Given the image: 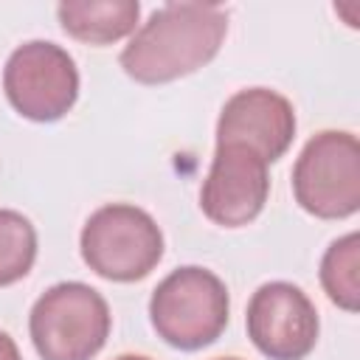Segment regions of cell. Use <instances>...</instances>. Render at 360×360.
<instances>
[{"label": "cell", "instance_id": "6da1fadb", "mask_svg": "<svg viewBox=\"0 0 360 360\" xmlns=\"http://www.w3.org/2000/svg\"><path fill=\"white\" fill-rule=\"evenodd\" d=\"M228 11L217 3H166L129 37L121 68L141 84H166L205 68L222 48Z\"/></svg>", "mask_w": 360, "mask_h": 360}, {"label": "cell", "instance_id": "7a4b0ae2", "mask_svg": "<svg viewBox=\"0 0 360 360\" xmlns=\"http://www.w3.org/2000/svg\"><path fill=\"white\" fill-rule=\"evenodd\" d=\"M231 298L225 281L200 264L172 270L149 298V321L169 346L197 352L228 326Z\"/></svg>", "mask_w": 360, "mask_h": 360}, {"label": "cell", "instance_id": "3957f363", "mask_svg": "<svg viewBox=\"0 0 360 360\" xmlns=\"http://www.w3.org/2000/svg\"><path fill=\"white\" fill-rule=\"evenodd\" d=\"M110 307L84 281H59L31 307L28 332L42 360H93L110 338Z\"/></svg>", "mask_w": 360, "mask_h": 360}, {"label": "cell", "instance_id": "277c9868", "mask_svg": "<svg viewBox=\"0 0 360 360\" xmlns=\"http://www.w3.org/2000/svg\"><path fill=\"white\" fill-rule=\"evenodd\" d=\"M84 264L107 281H138L163 259V233L149 211L129 202L96 208L79 236Z\"/></svg>", "mask_w": 360, "mask_h": 360}, {"label": "cell", "instance_id": "5b68a950", "mask_svg": "<svg viewBox=\"0 0 360 360\" xmlns=\"http://www.w3.org/2000/svg\"><path fill=\"white\" fill-rule=\"evenodd\" d=\"M295 202L318 219H346L360 208V143L346 129L307 141L292 166Z\"/></svg>", "mask_w": 360, "mask_h": 360}, {"label": "cell", "instance_id": "8992f818", "mask_svg": "<svg viewBox=\"0 0 360 360\" xmlns=\"http://www.w3.org/2000/svg\"><path fill=\"white\" fill-rule=\"evenodd\" d=\"M8 104L28 121H59L79 98V70L73 56L48 39H31L11 51L3 68Z\"/></svg>", "mask_w": 360, "mask_h": 360}, {"label": "cell", "instance_id": "52a82bcc", "mask_svg": "<svg viewBox=\"0 0 360 360\" xmlns=\"http://www.w3.org/2000/svg\"><path fill=\"white\" fill-rule=\"evenodd\" d=\"M250 343L270 360H304L318 343V309L309 295L290 281L262 284L245 312Z\"/></svg>", "mask_w": 360, "mask_h": 360}, {"label": "cell", "instance_id": "ba28073f", "mask_svg": "<svg viewBox=\"0 0 360 360\" xmlns=\"http://www.w3.org/2000/svg\"><path fill=\"white\" fill-rule=\"evenodd\" d=\"M270 194L267 163L236 143H217L211 169L200 188L202 214L222 228H242L253 222Z\"/></svg>", "mask_w": 360, "mask_h": 360}, {"label": "cell", "instance_id": "9c48e42d", "mask_svg": "<svg viewBox=\"0 0 360 360\" xmlns=\"http://www.w3.org/2000/svg\"><path fill=\"white\" fill-rule=\"evenodd\" d=\"M295 138V110L287 96L270 87L236 90L219 110L217 143H236L276 163Z\"/></svg>", "mask_w": 360, "mask_h": 360}, {"label": "cell", "instance_id": "30bf717a", "mask_svg": "<svg viewBox=\"0 0 360 360\" xmlns=\"http://www.w3.org/2000/svg\"><path fill=\"white\" fill-rule=\"evenodd\" d=\"M56 17L68 37L87 45H110L135 34L141 6L135 0H76L59 3Z\"/></svg>", "mask_w": 360, "mask_h": 360}, {"label": "cell", "instance_id": "8fae6325", "mask_svg": "<svg viewBox=\"0 0 360 360\" xmlns=\"http://www.w3.org/2000/svg\"><path fill=\"white\" fill-rule=\"evenodd\" d=\"M321 284L332 304L346 312L360 307V236L357 231L335 239L321 259Z\"/></svg>", "mask_w": 360, "mask_h": 360}, {"label": "cell", "instance_id": "7c38bea8", "mask_svg": "<svg viewBox=\"0 0 360 360\" xmlns=\"http://www.w3.org/2000/svg\"><path fill=\"white\" fill-rule=\"evenodd\" d=\"M37 259V228L14 208H0V287L28 276Z\"/></svg>", "mask_w": 360, "mask_h": 360}, {"label": "cell", "instance_id": "4fadbf2b", "mask_svg": "<svg viewBox=\"0 0 360 360\" xmlns=\"http://www.w3.org/2000/svg\"><path fill=\"white\" fill-rule=\"evenodd\" d=\"M0 360H22L14 338L8 332H3V329H0Z\"/></svg>", "mask_w": 360, "mask_h": 360}, {"label": "cell", "instance_id": "5bb4252c", "mask_svg": "<svg viewBox=\"0 0 360 360\" xmlns=\"http://www.w3.org/2000/svg\"><path fill=\"white\" fill-rule=\"evenodd\" d=\"M115 360H152V357H146V354H118Z\"/></svg>", "mask_w": 360, "mask_h": 360}, {"label": "cell", "instance_id": "9a60e30c", "mask_svg": "<svg viewBox=\"0 0 360 360\" xmlns=\"http://www.w3.org/2000/svg\"><path fill=\"white\" fill-rule=\"evenodd\" d=\"M217 360H239V357H217Z\"/></svg>", "mask_w": 360, "mask_h": 360}]
</instances>
